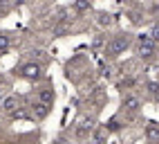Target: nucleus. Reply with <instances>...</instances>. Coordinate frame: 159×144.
<instances>
[{
	"label": "nucleus",
	"instance_id": "39448f33",
	"mask_svg": "<svg viewBox=\"0 0 159 144\" xmlns=\"http://www.w3.org/2000/svg\"><path fill=\"white\" fill-rule=\"evenodd\" d=\"M121 106H123V110H137V108L141 106V99L137 97V95H125Z\"/></svg>",
	"mask_w": 159,
	"mask_h": 144
},
{
	"label": "nucleus",
	"instance_id": "0eeeda50",
	"mask_svg": "<svg viewBox=\"0 0 159 144\" xmlns=\"http://www.w3.org/2000/svg\"><path fill=\"white\" fill-rule=\"evenodd\" d=\"M38 101L45 106H52V101H54V90L52 88H40L38 90Z\"/></svg>",
	"mask_w": 159,
	"mask_h": 144
},
{
	"label": "nucleus",
	"instance_id": "9b49d317",
	"mask_svg": "<svg viewBox=\"0 0 159 144\" xmlns=\"http://www.w3.org/2000/svg\"><path fill=\"white\" fill-rule=\"evenodd\" d=\"M9 45H11V38H9L7 34H0V54H2V52H7V50H9Z\"/></svg>",
	"mask_w": 159,
	"mask_h": 144
},
{
	"label": "nucleus",
	"instance_id": "9d476101",
	"mask_svg": "<svg viewBox=\"0 0 159 144\" xmlns=\"http://www.w3.org/2000/svg\"><path fill=\"white\" fill-rule=\"evenodd\" d=\"M146 137H148V140H159V124L148 122V126H146Z\"/></svg>",
	"mask_w": 159,
	"mask_h": 144
},
{
	"label": "nucleus",
	"instance_id": "f8f14e48",
	"mask_svg": "<svg viewBox=\"0 0 159 144\" xmlns=\"http://www.w3.org/2000/svg\"><path fill=\"white\" fill-rule=\"evenodd\" d=\"M92 142H94V144H101V142H103V131H99V133H94V137H92Z\"/></svg>",
	"mask_w": 159,
	"mask_h": 144
},
{
	"label": "nucleus",
	"instance_id": "4468645a",
	"mask_svg": "<svg viewBox=\"0 0 159 144\" xmlns=\"http://www.w3.org/2000/svg\"><path fill=\"white\" fill-rule=\"evenodd\" d=\"M5 97H7V95H5L2 90H0V104H2V99H5Z\"/></svg>",
	"mask_w": 159,
	"mask_h": 144
},
{
	"label": "nucleus",
	"instance_id": "1a4fd4ad",
	"mask_svg": "<svg viewBox=\"0 0 159 144\" xmlns=\"http://www.w3.org/2000/svg\"><path fill=\"white\" fill-rule=\"evenodd\" d=\"M31 108H34V115L38 117V119H43L47 113H49V106H45V104H40V101H34L31 104Z\"/></svg>",
	"mask_w": 159,
	"mask_h": 144
},
{
	"label": "nucleus",
	"instance_id": "ddd939ff",
	"mask_svg": "<svg viewBox=\"0 0 159 144\" xmlns=\"http://www.w3.org/2000/svg\"><path fill=\"white\" fill-rule=\"evenodd\" d=\"M121 5H137V2H141V0H119Z\"/></svg>",
	"mask_w": 159,
	"mask_h": 144
},
{
	"label": "nucleus",
	"instance_id": "f257e3e1",
	"mask_svg": "<svg viewBox=\"0 0 159 144\" xmlns=\"http://www.w3.org/2000/svg\"><path fill=\"white\" fill-rule=\"evenodd\" d=\"M130 45H132V36L130 34H116V36H112L108 41V45H105V56L116 59L119 54H123Z\"/></svg>",
	"mask_w": 159,
	"mask_h": 144
},
{
	"label": "nucleus",
	"instance_id": "7ed1b4c3",
	"mask_svg": "<svg viewBox=\"0 0 159 144\" xmlns=\"http://www.w3.org/2000/svg\"><path fill=\"white\" fill-rule=\"evenodd\" d=\"M40 72H43V68H40V65H36V63H27V65L23 68V77L29 79V81H36V79L40 77Z\"/></svg>",
	"mask_w": 159,
	"mask_h": 144
},
{
	"label": "nucleus",
	"instance_id": "423d86ee",
	"mask_svg": "<svg viewBox=\"0 0 159 144\" xmlns=\"http://www.w3.org/2000/svg\"><path fill=\"white\" fill-rule=\"evenodd\" d=\"M74 14H90V9H92V0H74Z\"/></svg>",
	"mask_w": 159,
	"mask_h": 144
},
{
	"label": "nucleus",
	"instance_id": "20e7f679",
	"mask_svg": "<svg viewBox=\"0 0 159 144\" xmlns=\"http://www.w3.org/2000/svg\"><path fill=\"white\" fill-rule=\"evenodd\" d=\"M94 23H97V27L105 29V27H110V25L114 23V18H112L110 12H97V18H94Z\"/></svg>",
	"mask_w": 159,
	"mask_h": 144
},
{
	"label": "nucleus",
	"instance_id": "2eb2a0df",
	"mask_svg": "<svg viewBox=\"0 0 159 144\" xmlns=\"http://www.w3.org/2000/svg\"><path fill=\"white\" fill-rule=\"evenodd\" d=\"M2 81H5V77H2V74H0V84H2Z\"/></svg>",
	"mask_w": 159,
	"mask_h": 144
},
{
	"label": "nucleus",
	"instance_id": "6e6552de",
	"mask_svg": "<svg viewBox=\"0 0 159 144\" xmlns=\"http://www.w3.org/2000/svg\"><path fill=\"white\" fill-rule=\"evenodd\" d=\"M0 108H2L5 113H14V110L18 108V99H16L14 95H9V97H5V99H2V104H0Z\"/></svg>",
	"mask_w": 159,
	"mask_h": 144
},
{
	"label": "nucleus",
	"instance_id": "f03ea898",
	"mask_svg": "<svg viewBox=\"0 0 159 144\" xmlns=\"http://www.w3.org/2000/svg\"><path fill=\"white\" fill-rule=\"evenodd\" d=\"M132 50H134L137 56L146 59V56H152V54L157 52V43H155L148 34H141V36H137V38L132 41Z\"/></svg>",
	"mask_w": 159,
	"mask_h": 144
},
{
	"label": "nucleus",
	"instance_id": "dca6fc26",
	"mask_svg": "<svg viewBox=\"0 0 159 144\" xmlns=\"http://www.w3.org/2000/svg\"><path fill=\"white\" fill-rule=\"evenodd\" d=\"M20 2H29V0H20Z\"/></svg>",
	"mask_w": 159,
	"mask_h": 144
}]
</instances>
